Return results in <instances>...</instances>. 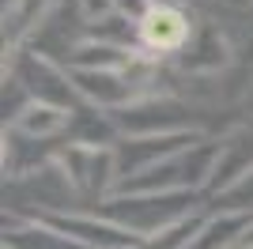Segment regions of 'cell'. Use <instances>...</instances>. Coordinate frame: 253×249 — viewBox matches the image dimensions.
<instances>
[]
</instances>
